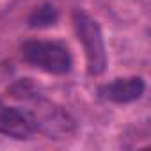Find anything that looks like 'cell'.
<instances>
[{"instance_id":"cell-5","label":"cell","mask_w":151,"mask_h":151,"mask_svg":"<svg viewBox=\"0 0 151 151\" xmlns=\"http://www.w3.org/2000/svg\"><path fill=\"white\" fill-rule=\"evenodd\" d=\"M55 20L53 7H41L36 11V18L32 20V25H48Z\"/></svg>"},{"instance_id":"cell-2","label":"cell","mask_w":151,"mask_h":151,"mask_svg":"<svg viewBox=\"0 0 151 151\" xmlns=\"http://www.w3.org/2000/svg\"><path fill=\"white\" fill-rule=\"evenodd\" d=\"M75 27H77L78 39L82 41L84 50H86L89 71L94 73V75L101 73L105 69L107 55H105V45H103L100 27L86 13H77L75 14Z\"/></svg>"},{"instance_id":"cell-4","label":"cell","mask_w":151,"mask_h":151,"mask_svg":"<svg viewBox=\"0 0 151 151\" xmlns=\"http://www.w3.org/2000/svg\"><path fill=\"white\" fill-rule=\"evenodd\" d=\"M101 96L114 103H130L142 96L144 93V80L139 77L132 78H116L114 82L101 87Z\"/></svg>"},{"instance_id":"cell-3","label":"cell","mask_w":151,"mask_h":151,"mask_svg":"<svg viewBox=\"0 0 151 151\" xmlns=\"http://www.w3.org/2000/svg\"><path fill=\"white\" fill-rule=\"evenodd\" d=\"M34 132L36 128L23 110L7 107L0 101V135L13 139H29Z\"/></svg>"},{"instance_id":"cell-1","label":"cell","mask_w":151,"mask_h":151,"mask_svg":"<svg viewBox=\"0 0 151 151\" xmlns=\"http://www.w3.org/2000/svg\"><path fill=\"white\" fill-rule=\"evenodd\" d=\"M22 57L46 73L62 75L71 69V55L68 48L55 41H27L22 46Z\"/></svg>"}]
</instances>
